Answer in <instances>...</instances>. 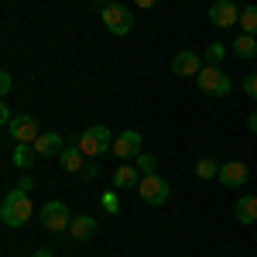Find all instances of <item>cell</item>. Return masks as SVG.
I'll return each instance as SVG.
<instances>
[{
    "mask_svg": "<svg viewBox=\"0 0 257 257\" xmlns=\"http://www.w3.org/2000/svg\"><path fill=\"white\" fill-rule=\"evenodd\" d=\"M103 24H106V31L110 35H131V28H134V18H131V7H123V4H106L103 7Z\"/></svg>",
    "mask_w": 257,
    "mask_h": 257,
    "instance_id": "5b68a950",
    "label": "cell"
},
{
    "mask_svg": "<svg viewBox=\"0 0 257 257\" xmlns=\"http://www.w3.org/2000/svg\"><path fill=\"white\" fill-rule=\"evenodd\" d=\"M138 196L144 199L148 206H161V202H168V182L161 175H141Z\"/></svg>",
    "mask_w": 257,
    "mask_h": 257,
    "instance_id": "8992f818",
    "label": "cell"
},
{
    "mask_svg": "<svg viewBox=\"0 0 257 257\" xmlns=\"http://www.w3.org/2000/svg\"><path fill=\"white\" fill-rule=\"evenodd\" d=\"M65 144H69V138H62L59 131H41L38 141H35V151H38L41 158H59L62 151H65Z\"/></svg>",
    "mask_w": 257,
    "mask_h": 257,
    "instance_id": "ba28073f",
    "label": "cell"
},
{
    "mask_svg": "<svg viewBox=\"0 0 257 257\" xmlns=\"http://www.w3.org/2000/svg\"><path fill=\"white\" fill-rule=\"evenodd\" d=\"M96 175H99V165H96V158H89L86 168H82V178H96Z\"/></svg>",
    "mask_w": 257,
    "mask_h": 257,
    "instance_id": "d4e9b609",
    "label": "cell"
},
{
    "mask_svg": "<svg viewBox=\"0 0 257 257\" xmlns=\"http://www.w3.org/2000/svg\"><path fill=\"white\" fill-rule=\"evenodd\" d=\"M38 158H41V155L35 151V144H18V148H14V155H11L14 168H21V172H28V168H31Z\"/></svg>",
    "mask_w": 257,
    "mask_h": 257,
    "instance_id": "e0dca14e",
    "label": "cell"
},
{
    "mask_svg": "<svg viewBox=\"0 0 257 257\" xmlns=\"http://www.w3.org/2000/svg\"><path fill=\"white\" fill-rule=\"evenodd\" d=\"M134 4H138V7H144V11H148V7H155V4H158V0H134Z\"/></svg>",
    "mask_w": 257,
    "mask_h": 257,
    "instance_id": "f1b7e54d",
    "label": "cell"
},
{
    "mask_svg": "<svg viewBox=\"0 0 257 257\" xmlns=\"http://www.w3.org/2000/svg\"><path fill=\"white\" fill-rule=\"evenodd\" d=\"M11 106H7V103H0V123H4V127H11Z\"/></svg>",
    "mask_w": 257,
    "mask_h": 257,
    "instance_id": "4316f807",
    "label": "cell"
},
{
    "mask_svg": "<svg viewBox=\"0 0 257 257\" xmlns=\"http://www.w3.org/2000/svg\"><path fill=\"white\" fill-rule=\"evenodd\" d=\"M240 31L257 38V4H250V7H243V11H240Z\"/></svg>",
    "mask_w": 257,
    "mask_h": 257,
    "instance_id": "d6986e66",
    "label": "cell"
},
{
    "mask_svg": "<svg viewBox=\"0 0 257 257\" xmlns=\"http://www.w3.org/2000/svg\"><path fill=\"white\" fill-rule=\"evenodd\" d=\"M196 175L199 178H219V161H213V158H199V165H196Z\"/></svg>",
    "mask_w": 257,
    "mask_h": 257,
    "instance_id": "44dd1931",
    "label": "cell"
},
{
    "mask_svg": "<svg viewBox=\"0 0 257 257\" xmlns=\"http://www.w3.org/2000/svg\"><path fill=\"white\" fill-rule=\"evenodd\" d=\"M11 89H14V79H11V72H0V93L7 96Z\"/></svg>",
    "mask_w": 257,
    "mask_h": 257,
    "instance_id": "484cf974",
    "label": "cell"
},
{
    "mask_svg": "<svg viewBox=\"0 0 257 257\" xmlns=\"http://www.w3.org/2000/svg\"><path fill=\"white\" fill-rule=\"evenodd\" d=\"M69 237L72 240H93L96 237V219L93 216H76L69 226Z\"/></svg>",
    "mask_w": 257,
    "mask_h": 257,
    "instance_id": "2e32d148",
    "label": "cell"
},
{
    "mask_svg": "<svg viewBox=\"0 0 257 257\" xmlns=\"http://www.w3.org/2000/svg\"><path fill=\"white\" fill-rule=\"evenodd\" d=\"M247 127H250V131H254V134H257V110H254V113H250V117H247Z\"/></svg>",
    "mask_w": 257,
    "mask_h": 257,
    "instance_id": "83f0119b",
    "label": "cell"
},
{
    "mask_svg": "<svg viewBox=\"0 0 257 257\" xmlns=\"http://www.w3.org/2000/svg\"><path fill=\"white\" fill-rule=\"evenodd\" d=\"M209 21L216 24V28H233L240 21V11L233 0H213V7H209Z\"/></svg>",
    "mask_w": 257,
    "mask_h": 257,
    "instance_id": "9c48e42d",
    "label": "cell"
},
{
    "mask_svg": "<svg viewBox=\"0 0 257 257\" xmlns=\"http://www.w3.org/2000/svg\"><path fill=\"white\" fill-rule=\"evenodd\" d=\"M206 65H202V59H199L196 52H178L175 59H172V72L175 76H199Z\"/></svg>",
    "mask_w": 257,
    "mask_h": 257,
    "instance_id": "7c38bea8",
    "label": "cell"
},
{
    "mask_svg": "<svg viewBox=\"0 0 257 257\" xmlns=\"http://www.w3.org/2000/svg\"><path fill=\"white\" fill-rule=\"evenodd\" d=\"M35 216V206H31V199H28V192L24 189H11L7 196H4V202H0V219H4V226H24L28 219Z\"/></svg>",
    "mask_w": 257,
    "mask_h": 257,
    "instance_id": "6da1fadb",
    "label": "cell"
},
{
    "mask_svg": "<svg viewBox=\"0 0 257 257\" xmlns=\"http://www.w3.org/2000/svg\"><path fill=\"white\" fill-rule=\"evenodd\" d=\"M233 55H237V59H254L257 55V38L240 31L237 38H233Z\"/></svg>",
    "mask_w": 257,
    "mask_h": 257,
    "instance_id": "ac0fdd59",
    "label": "cell"
},
{
    "mask_svg": "<svg viewBox=\"0 0 257 257\" xmlns=\"http://www.w3.org/2000/svg\"><path fill=\"white\" fill-rule=\"evenodd\" d=\"M223 55H226V48L213 41V45H209V48L202 52V62H206V65H219V62H223Z\"/></svg>",
    "mask_w": 257,
    "mask_h": 257,
    "instance_id": "7402d4cb",
    "label": "cell"
},
{
    "mask_svg": "<svg viewBox=\"0 0 257 257\" xmlns=\"http://www.w3.org/2000/svg\"><path fill=\"white\" fill-rule=\"evenodd\" d=\"M196 86L206 93V96H230V89H233L230 76H226L219 65H206V69L196 76Z\"/></svg>",
    "mask_w": 257,
    "mask_h": 257,
    "instance_id": "3957f363",
    "label": "cell"
},
{
    "mask_svg": "<svg viewBox=\"0 0 257 257\" xmlns=\"http://www.w3.org/2000/svg\"><path fill=\"white\" fill-rule=\"evenodd\" d=\"M141 148H144L141 131H123V134L113 141V155H117V158H138Z\"/></svg>",
    "mask_w": 257,
    "mask_h": 257,
    "instance_id": "30bf717a",
    "label": "cell"
},
{
    "mask_svg": "<svg viewBox=\"0 0 257 257\" xmlns=\"http://www.w3.org/2000/svg\"><path fill=\"white\" fill-rule=\"evenodd\" d=\"M38 219H41V226H45V230H52V233H62V230H69V226H72V213H69V206L59 202V199L45 202V206H41V213H38Z\"/></svg>",
    "mask_w": 257,
    "mask_h": 257,
    "instance_id": "277c9868",
    "label": "cell"
},
{
    "mask_svg": "<svg viewBox=\"0 0 257 257\" xmlns=\"http://www.w3.org/2000/svg\"><path fill=\"white\" fill-rule=\"evenodd\" d=\"M35 257H55V254H52V250H45V247H38V250H35Z\"/></svg>",
    "mask_w": 257,
    "mask_h": 257,
    "instance_id": "f546056e",
    "label": "cell"
},
{
    "mask_svg": "<svg viewBox=\"0 0 257 257\" xmlns=\"http://www.w3.org/2000/svg\"><path fill=\"white\" fill-rule=\"evenodd\" d=\"M247 165L243 161H223L219 165V185H226V189H240L243 182H247Z\"/></svg>",
    "mask_w": 257,
    "mask_h": 257,
    "instance_id": "8fae6325",
    "label": "cell"
},
{
    "mask_svg": "<svg viewBox=\"0 0 257 257\" xmlns=\"http://www.w3.org/2000/svg\"><path fill=\"white\" fill-rule=\"evenodd\" d=\"M131 185H134V189L141 185V168L138 165H120L117 172H113V189L123 192V189H131Z\"/></svg>",
    "mask_w": 257,
    "mask_h": 257,
    "instance_id": "5bb4252c",
    "label": "cell"
},
{
    "mask_svg": "<svg viewBox=\"0 0 257 257\" xmlns=\"http://www.w3.org/2000/svg\"><path fill=\"white\" fill-rule=\"evenodd\" d=\"M103 209H106V213H120V199H117V189H113V192H103Z\"/></svg>",
    "mask_w": 257,
    "mask_h": 257,
    "instance_id": "603a6c76",
    "label": "cell"
},
{
    "mask_svg": "<svg viewBox=\"0 0 257 257\" xmlns=\"http://www.w3.org/2000/svg\"><path fill=\"white\" fill-rule=\"evenodd\" d=\"M240 89H243L250 99H257V72H250V76L243 79V86H240Z\"/></svg>",
    "mask_w": 257,
    "mask_h": 257,
    "instance_id": "cb8c5ba5",
    "label": "cell"
},
{
    "mask_svg": "<svg viewBox=\"0 0 257 257\" xmlns=\"http://www.w3.org/2000/svg\"><path fill=\"white\" fill-rule=\"evenodd\" d=\"M134 165L141 168V175H158V155H148V151H141Z\"/></svg>",
    "mask_w": 257,
    "mask_h": 257,
    "instance_id": "ffe728a7",
    "label": "cell"
},
{
    "mask_svg": "<svg viewBox=\"0 0 257 257\" xmlns=\"http://www.w3.org/2000/svg\"><path fill=\"white\" fill-rule=\"evenodd\" d=\"M113 134H110V127H103V123H93V127H86L76 134V148H79L86 158H103L106 151H113Z\"/></svg>",
    "mask_w": 257,
    "mask_h": 257,
    "instance_id": "7a4b0ae2",
    "label": "cell"
},
{
    "mask_svg": "<svg viewBox=\"0 0 257 257\" xmlns=\"http://www.w3.org/2000/svg\"><path fill=\"white\" fill-rule=\"evenodd\" d=\"M7 134L18 141V144H35V141H38V134H41V127H38V120L31 117V113H21V117L11 120Z\"/></svg>",
    "mask_w": 257,
    "mask_h": 257,
    "instance_id": "52a82bcc",
    "label": "cell"
},
{
    "mask_svg": "<svg viewBox=\"0 0 257 257\" xmlns=\"http://www.w3.org/2000/svg\"><path fill=\"white\" fill-rule=\"evenodd\" d=\"M86 161H89V158L82 155L76 144H65V151L59 155V165L65 168V172H82V168H86Z\"/></svg>",
    "mask_w": 257,
    "mask_h": 257,
    "instance_id": "9a60e30c",
    "label": "cell"
},
{
    "mask_svg": "<svg viewBox=\"0 0 257 257\" xmlns=\"http://www.w3.org/2000/svg\"><path fill=\"white\" fill-rule=\"evenodd\" d=\"M96 4H103V7H106V4H113V0H96Z\"/></svg>",
    "mask_w": 257,
    "mask_h": 257,
    "instance_id": "4dcf8cb0",
    "label": "cell"
},
{
    "mask_svg": "<svg viewBox=\"0 0 257 257\" xmlns=\"http://www.w3.org/2000/svg\"><path fill=\"white\" fill-rule=\"evenodd\" d=\"M233 216L240 226H254L257 223V196H240L233 206Z\"/></svg>",
    "mask_w": 257,
    "mask_h": 257,
    "instance_id": "4fadbf2b",
    "label": "cell"
}]
</instances>
